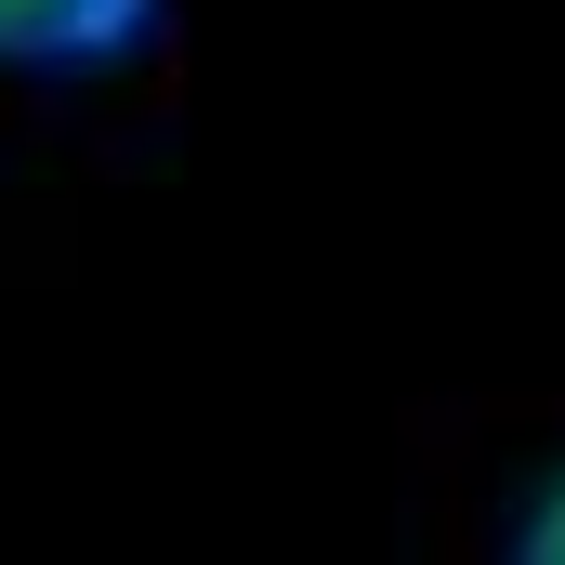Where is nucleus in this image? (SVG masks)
Instances as JSON below:
<instances>
[{
    "label": "nucleus",
    "instance_id": "f03ea898",
    "mask_svg": "<svg viewBox=\"0 0 565 565\" xmlns=\"http://www.w3.org/2000/svg\"><path fill=\"white\" fill-rule=\"evenodd\" d=\"M513 565H565V473L540 487V513L513 526Z\"/></svg>",
    "mask_w": 565,
    "mask_h": 565
},
{
    "label": "nucleus",
    "instance_id": "f257e3e1",
    "mask_svg": "<svg viewBox=\"0 0 565 565\" xmlns=\"http://www.w3.org/2000/svg\"><path fill=\"white\" fill-rule=\"evenodd\" d=\"M158 0H0V53L13 66H93V53H132Z\"/></svg>",
    "mask_w": 565,
    "mask_h": 565
}]
</instances>
